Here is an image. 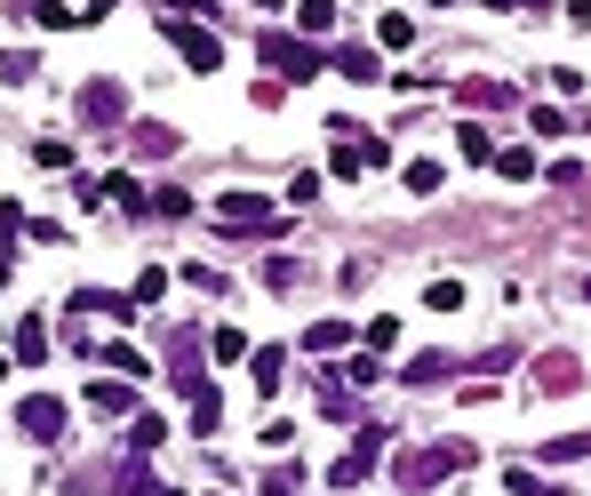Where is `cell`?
<instances>
[{
	"mask_svg": "<svg viewBox=\"0 0 591 496\" xmlns=\"http://www.w3.org/2000/svg\"><path fill=\"white\" fill-rule=\"evenodd\" d=\"M217 224H224V233H249V241H281L288 233V209L264 201V192H249V184H232L224 201H217Z\"/></svg>",
	"mask_w": 591,
	"mask_h": 496,
	"instance_id": "1",
	"label": "cell"
},
{
	"mask_svg": "<svg viewBox=\"0 0 591 496\" xmlns=\"http://www.w3.org/2000/svg\"><path fill=\"white\" fill-rule=\"evenodd\" d=\"M256 56H264L281 81H320V73H328V49L288 41V32H256Z\"/></svg>",
	"mask_w": 591,
	"mask_h": 496,
	"instance_id": "2",
	"label": "cell"
},
{
	"mask_svg": "<svg viewBox=\"0 0 591 496\" xmlns=\"http://www.w3.org/2000/svg\"><path fill=\"white\" fill-rule=\"evenodd\" d=\"M464 465H472V448H464V441H432V448H415L408 465H400V488H408V496H424L432 481L464 473Z\"/></svg>",
	"mask_w": 591,
	"mask_h": 496,
	"instance_id": "3",
	"label": "cell"
},
{
	"mask_svg": "<svg viewBox=\"0 0 591 496\" xmlns=\"http://www.w3.org/2000/svg\"><path fill=\"white\" fill-rule=\"evenodd\" d=\"M160 32L184 49V64H192V73H217V64H224V41H217L208 24H192V17H160Z\"/></svg>",
	"mask_w": 591,
	"mask_h": 496,
	"instance_id": "4",
	"label": "cell"
},
{
	"mask_svg": "<svg viewBox=\"0 0 591 496\" xmlns=\"http://www.w3.org/2000/svg\"><path fill=\"white\" fill-rule=\"evenodd\" d=\"M81 120L88 128H120L128 120V88L120 81H81Z\"/></svg>",
	"mask_w": 591,
	"mask_h": 496,
	"instance_id": "5",
	"label": "cell"
},
{
	"mask_svg": "<svg viewBox=\"0 0 591 496\" xmlns=\"http://www.w3.org/2000/svg\"><path fill=\"white\" fill-rule=\"evenodd\" d=\"M17 424H24V433H32V441L49 448V441H64V401H56V392H32Z\"/></svg>",
	"mask_w": 591,
	"mask_h": 496,
	"instance_id": "6",
	"label": "cell"
},
{
	"mask_svg": "<svg viewBox=\"0 0 591 496\" xmlns=\"http://www.w3.org/2000/svg\"><path fill=\"white\" fill-rule=\"evenodd\" d=\"M200 352H208V345H200V328H177V337H168V377H177L184 392L200 384Z\"/></svg>",
	"mask_w": 591,
	"mask_h": 496,
	"instance_id": "7",
	"label": "cell"
},
{
	"mask_svg": "<svg viewBox=\"0 0 591 496\" xmlns=\"http://www.w3.org/2000/svg\"><path fill=\"white\" fill-rule=\"evenodd\" d=\"M328 169H336V177H368V169H384V145H368V137H344V145L328 152Z\"/></svg>",
	"mask_w": 591,
	"mask_h": 496,
	"instance_id": "8",
	"label": "cell"
},
{
	"mask_svg": "<svg viewBox=\"0 0 591 496\" xmlns=\"http://www.w3.org/2000/svg\"><path fill=\"white\" fill-rule=\"evenodd\" d=\"M184 401H192V433L208 441V433H217V424H224V392H217V384H208V377H200V384L184 392Z\"/></svg>",
	"mask_w": 591,
	"mask_h": 496,
	"instance_id": "9",
	"label": "cell"
},
{
	"mask_svg": "<svg viewBox=\"0 0 591 496\" xmlns=\"http://www.w3.org/2000/svg\"><path fill=\"white\" fill-rule=\"evenodd\" d=\"M88 409H96V416H136V384H128V377H120V384H113V377L88 384Z\"/></svg>",
	"mask_w": 591,
	"mask_h": 496,
	"instance_id": "10",
	"label": "cell"
},
{
	"mask_svg": "<svg viewBox=\"0 0 591 496\" xmlns=\"http://www.w3.org/2000/svg\"><path fill=\"white\" fill-rule=\"evenodd\" d=\"M456 105H464V113H496V105H511V81H464Z\"/></svg>",
	"mask_w": 591,
	"mask_h": 496,
	"instance_id": "11",
	"label": "cell"
},
{
	"mask_svg": "<svg viewBox=\"0 0 591 496\" xmlns=\"http://www.w3.org/2000/svg\"><path fill=\"white\" fill-rule=\"evenodd\" d=\"M160 441H168V416H152V409H136V416H128V456H152Z\"/></svg>",
	"mask_w": 591,
	"mask_h": 496,
	"instance_id": "12",
	"label": "cell"
},
{
	"mask_svg": "<svg viewBox=\"0 0 591 496\" xmlns=\"http://www.w3.org/2000/svg\"><path fill=\"white\" fill-rule=\"evenodd\" d=\"M128 145L145 152V160H168V152H177V128H160V120H136V128H128Z\"/></svg>",
	"mask_w": 591,
	"mask_h": 496,
	"instance_id": "13",
	"label": "cell"
},
{
	"mask_svg": "<svg viewBox=\"0 0 591 496\" xmlns=\"http://www.w3.org/2000/svg\"><path fill=\"white\" fill-rule=\"evenodd\" d=\"M9 352L24 360V369H41V360H49V320H17V345Z\"/></svg>",
	"mask_w": 591,
	"mask_h": 496,
	"instance_id": "14",
	"label": "cell"
},
{
	"mask_svg": "<svg viewBox=\"0 0 591 496\" xmlns=\"http://www.w3.org/2000/svg\"><path fill=\"white\" fill-rule=\"evenodd\" d=\"M344 345H352V328H344V320H312L304 328V352H344Z\"/></svg>",
	"mask_w": 591,
	"mask_h": 496,
	"instance_id": "15",
	"label": "cell"
},
{
	"mask_svg": "<svg viewBox=\"0 0 591 496\" xmlns=\"http://www.w3.org/2000/svg\"><path fill=\"white\" fill-rule=\"evenodd\" d=\"M400 377H408V384H440V377H456V360H447V352H415Z\"/></svg>",
	"mask_w": 591,
	"mask_h": 496,
	"instance_id": "16",
	"label": "cell"
},
{
	"mask_svg": "<svg viewBox=\"0 0 591 496\" xmlns=\"http://www.w3.org/2000/svg\"><path fill=\"white\" fill-rule=\"evenodd\" d=\"M328 64H336V73H352V81H384V64H376V49H336Z\"/></svg>",
	"mask_w": 591,
	"mask_h": 496,
	"instance_id": "17",
	"label": "cell"
},
{
	"mask_svg": "<svg viewBox=\"0 0 591 496\" xmlns=\"http://www.w3.org/2000/svg\"><path fill=\"white\" fill-rule=\"evenodd\" d=\"M281 369H288V352H281V345H264V352L249 360V377H256V392H281Z\"/></svg>",
	"mask_w": 591,
	"mask_h": 496,
	"instance_id": "18",
	"label": "cell"
},
{
	"mask_svg": "<svg viewBox=\"0 0 591 496\" xmlns=\"http://www.w3.org/2000/svg\"><path fill=\"white\" fill-rule=\"evenodd\" d=\"M536 384H543V392H568V384H576V360H568V352L536 360Z\"/></svg>",
	"mask_w": 591,
	"mask_h": 496,
	"instance_id": "19",
	"label": "cell"
},
{
	"mask_svg": "<svg viewBox=\"0 0 591 496\" xmlns=\"http://www.w3.org/2000/svg\"><path fill=\"white\" fill-rule=\"evenodd\" d=\"M320 416H328V424H360V401H352L344 384H328V392H320Z\"/></svg>",
	"mask_w": 591,
	"mask_h": 496,
	"instance_id": "20",
	"label": "cell"
},
{
	"mask_svg": "<svg viewBox=\"0 0 591 496\" xmlns=\"http://www.w3.org/2000/svg\"><path fill=\"white\" fill-rule=\"evenodd\" d=\"M208 360H249V337L240 328H208Z\"/></svg>",
	"mask_w": 591,
	"mask_h": 496,
	"instance_id": "21",
	"label": "cell"
},
{
	"mask_svg": "<svg viewBox=\"0 0 591 496\" xmlns=\"http://www.w3.org/2000/svg\"><path fill=\"white\" fill-rule=\"evenodd\" d=\"M104 201H120V217H136V209H145V192H136V177H104Z\"/></svg>",
	"mask_w": 591,
	"mask_h": 496,
	"instance_id": "22",
	"label": "cell"
},
{
	"mask_svg": "<svg viewBox=\"0 0 591 496\" xmlns=\"http://www.w3.org/2000/svg\"><path fill=\"white\" fill-rule=\"evenodd\" d=\"M496 169H504L511 184H528V177H536V152H528V145H504V152H496Z\"/></svg>",
	"mask_w": 591,
	"mask_h": 496,
	"instance_id": "23",
	"label": "cell"
},
{
	"mask_svg": "<svg viewBox=\"0 0 591 496\" xmlns=\"http://www.w3.org/2000/svg\"><path fill=\"white\" fill-rule=\"evenodd\" d=\"M136 305H160V296H168V264H145V273H136Z\"/></svg>",
	"mask_w": 591,
	"mask_h": 496,
	"instance_id": "24",
	"label": "cell"
},
{
	"mask_svg": "<svg viewBox=\"0 0 591 496\" xmlns=\"http://www.w3.org/2000/svg\"><path fill=\"white\" fill-rule=\"evenodd\" d=\"M104 360H113V369H120L128 384H136V377H145V369H152V360H145V352H136V345H120V337H113V345H104Z\"/></svg>",
	"mask_w": 591,
	"mask_h": 496,
	"instance_id": "25",
	"label": "cell"
},
{
	"mask_svg": "<svg viewBox=\"0 0 591 496\" xmlns=\"http://www.w3.org/2000/svg\"><path fill=\"white\" fill-rule=\"evenodd\" d=\"M32 24H49V32H81L88 17H73V9H56V0H32Z\"/></svg>",
	"mask_w": 591,
	"mask_h": 496,
	"instance_id": "26",
	"label": "cell"
},
{
	"mask_svg": "<svg viewBox=\"0 0 591 496\" xmlns=\"http://www.w3.org/2000/svg\"><path fill=\"white\" fill-rule=\"evenodd\" d=\"M576 456H591V433H568V441H543V465H576Z\"/></svg>",
	"mask_w": 591,
	"mask_h": 496,
	"instance_id": "27",
	"label": "cell"
},
{
	"mask_svg": "<svg viewBox=\"0 0 591 496\" xmlns=\"http://www.w3.org/2000/svg\"><path fill=\"white\" fill-rule=\"evenodd\" d=\"M360 337H368V352H392V345H400V320H392V313H376Z\"/></svg>",
	"mask_w": 591,
	"mask_h": 496,
	"instance_id": "28",
	"label": "cell"
},
{
	"mask_svg": "<svg viewBox=\"0 0 591 496\" xmlns=\"http://www.w3.org/2000/svg\"><path fill=\"white\" fill-rule=\"evenodd\" d=\"M152 217H192V192L184 184H160L152 192Z\"/></svg>",
	"mask_w": 591,
	"mask_h": 496,
	"instance_id": "29",
	"label": "cell"
},
{
	"mask_svg": "<svg viewBox=\"0 0 591 496\" xmlns=\"http://www.w3.org/2000/svg\"><path fill=\"white\" fill-rule=\"evenodd\" d=\"M424 305H432V313H464V281H432Z\"/></svg>",
	"mask_w": 591,
	"mask_h": 496,
	"instance_id": "30",
	"label": "cell"
},
{
	"mask_svg": "<svg viewBox=\"0 0 591 496\" xmlns=\"http://www.w3.org/2000/svg\"><path fill=\"white\" fill-rule=\"evenodd\" d=\"M384 448H392V433H384V424H360V441H352V456H360V465H376Z\"/></svg>",
	"mask_w": 591,
	"mask_h": 496,
	"instance_id": "31",
	"label": "cell"
},
{
	"mask_svg": "<svg viewBox=\"0 0 591 496\" xmlns=\"http://www.w3.org/2000/svg\"><path fill=\"white\" fill-rule=\"evenodd\" d=\"M296 24H304V41H312V32H328V24H336V0H304Z\"/></svg>",
	"mask_w": 591,
	"mask_h": 496,
	"instance_id": "32",
	"label": "cell"
},
{
	"mask_svg": "<svg viewBox=\"0 0 591 496\" xmlns=\"http://www.w3.org/2000/svg\"><path fill=\"white\" fill-rule=\"evenodd\" d=\"M456 145H464V160H496V145H488V128H479V120L456 128Z\"/></svg>",
	"mask_w": 591,
	"mask_h": 496,
	"instance_id": "33",
	"label": "cell"
},
{
	"mask_svg": "<svg viewBox=\"0 0 591 496\" xmlns=\"http://www.w3.org/2000/svg\"><path fill=\"white\" fill-rule=\"evenodd\" d=\"M288 209H320V169H304V177L288 184Z\"/></svg>",
	"mask_w": 591,
	"mask_h": 496,
	"instance_id": "34",
	"label": "cell"
},
{
	"mask_svg": "<svg viewBox=\"0 0 591 496\" xmlns=\"http://www.w3.org/2000/svg\"><path fill=\"white\" fill-rule=\"evenodd\" d=\"M376 41H384V49H408L415 24H408V17H376Z\"/></svg>",
	"mask_w": 591,
	"mask_h": 496,
	"instance_id": "35",
	"label": "cell"
},
{
	"mask_svg": "<svg viewBox=\"0 0 591 496\" xmlns=\"http://www.w3.org/2000/svg\"><path fill=\"white\" fill-rule=\"evenodd\" d=\"M528 128H536V137H568V113H560V105H536Z\"/></svg>",
	"mask_w": 591,
	"mask_h": 496,
	"instance_id": "36",
	"label": "cell"
},
{
	"mask_svg": "<svg viewBox=\"0 0 591 496\" xmlns=\"http://www.w3.org/2000/svg\"><path fill=\"white\" fill-rule=\"evenodd\" d=\"M296 488H304L296 465H272V473H264V496H296Z\"/></svg>",
	"mask_w": 591,
	"mask_h": 496,
	"instance_id": "37",
	"label": "cell"
},
{
	"mask_svg": "<svg viewBox=\"0 0 591 496\" xmlns=\"http://www.w3.org/2000/svg\"><path fill=\"white\" fill-rule=\"evenodd\" d=\"M32 73H41V64H32V49H9V56H0V81H32Z\"/></svg>",
	"mask_w": 591,
	"mask_h": 496,
	"instance_id": "38",
	"label": "cell"
},
{
	"mask_svg": "<svg viewBox=\"0 0 591 496\" xmlns=\"http://www.w3.org/2000/svg\"><path fill=\"white\" fill-rule=\"evenodd\" d=\"M32 160H41V169H73V145H56V137H41V145H32Z\"/></svg>",
	"mask_w": 591,
	"mask_h": 496,
	"instance_id": "39",
	"label": "cell"
},
{
	"mask_svg": "<svg viewBox=\"0 0 591 496\" xmlns=\"http://www.w3.org/2000/svg\"><path fill=\"white\" fill-rule=\"evenodd\" d=\"M24 224H32V217H24V201H0V249H9V241L24 233Z\"/></svg>",
	"mask_w": 591,
	"mask_h": 496,
	"instance_id": "40",
	"label": "cell"
},
{
	"mask_svg": "<svg viewBox=\"0 0 591 496\" xmlns=\"http://www.w3.org/2000/svg\"><path fill=\"white\" fill-rule=\"evenodd\" d=\"M408 192H440V160H408Z\"/></svg>",
	"mask_w": 591,
	"mask_h": 496,
	"instance_id": "41",
	"label": "cell"
},
{
	"mask_svg": "<svg viewBox=\"0 0 591 496\" xmlns=\"http://www.w3.org/2000/svg\"><path fill=\"white\" fill-rule=\"evenodd\" d=\"M511 360H519V345H488V352H479V377H496V369H511Z\"/></svg>",
	"mask_w": 591,
	"mask_h": 496,
	"instance_id": "42",
	"label": "cell"
},
{
	"mask_svg": "<svg viewBox=\"0 0 591 496\" xmlns=\"http://www.w3.org/2000/svg\"><path fill=\"white\" fill-rule=\"evenodd\" d=\"M504 488H519V496H551V488H543V481H536L528 465H511V473H504Z\"/></svg>",
	"mask_w": 591,
	"mask_h": 496,
	"instance_id": "43",
	"label": "cell"
},
{
	"mask_svg": "<svg viewBox=\"0 0 591 496\" xmlns=\"http://www.w3.org/2000/svg\"><path fill=\"white\" fill-rule=\"evenodd\" d=\"M208 9H217V0H177V9H168V17H192V24H200Z\"/></svg>",
	"mask_w": 591,
	"mask_h": 496,
	"instance_id": "44",
	"label": "cell"
},
{
	"mask_svg": "<svg viewBox=\"0 0 591 496\" xmlns=\"http://www.w3.org/2000/svg\"><path fill=\"white\" fill-rule=\"evenodd\" d=\"M9 273H17V256H9V249H0V288H9Z\"/></svg>",
	"mask_w": 591,
	"mask_h": 496,
	"instance_id": "45",
	"label": "cell"
},
{
	"mask_svg": "<svg viewBox=\"0 0 591 496\" xmlns=\"http://www.w3.org/2000/svg\"><path fill=\"white\" fill-rule=\"evenodd\" d=\"M568 17H576V24H583V17H591V0H568Z\"/></svg>",
	"mask_w": 591,
	"mask_h": 496,
	"instance_id": "46",
	"label": "cell"
},
{
	"mask_svg": "<svg viewBox=\"0 0 591 496\" xmlns=\"http://www.w3.org/2000/svg\"><path fill=\"white\" fill-rule=\"evenodd\" d=\"M511 9H551V0H511Z\"/></svg>",
	"mask_w": 591,
	"mask_h": 496,
	"instance_id": "47",
	"label": "cell"
},
{
	"mask_svg": "<svg viewBox=\"0 0 591 496\" xmlns=\"http://www.w3.org/2000/svg\"><path fill=\"white\" fill-rule=\"evenodd\" d=\"M145 496H177V488H160V481H152V488H145Z\"/></svg>",
	"mask_w": 591,
	"mask_h": 496,
	"instance_id": "48",
	"label": "cell"
},
{
	"mask_svg": "<svg viewBox=\"0 0 591 496\" xmlns=\"http://www.w3.org/2000/svg\"><path fill=\"white\" fill-rule=\"evenodd\" d=\"M583 305H591V273H583Z\"/></svg>",
	"mask_w": 591,
	"mask_h": 496,
	"instance_id": "49",
	"label": "cell"
},
{
	"mask_svg": "<svg viewBox=\"0 0 591 496\" xmlns=\"http://www.w3.org/2000/svg\"><path fill=\"white\" fill-rule=\"evenodd\" d=\"M432 9H456V0H432Z\"/></svg>",
	"mask_w": 591,
	"mask_h": 496,
	"instance_id": "50",
	"label": "cell"
}]
</instances>
